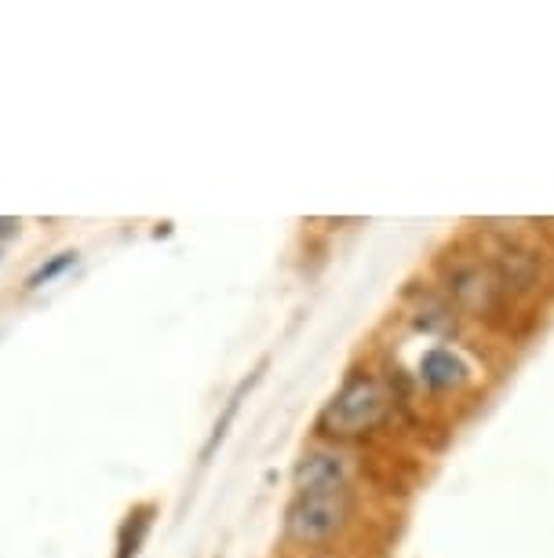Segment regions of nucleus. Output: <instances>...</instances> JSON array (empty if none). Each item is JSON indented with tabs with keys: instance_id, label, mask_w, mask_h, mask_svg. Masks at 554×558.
Returning <instances> with one entry per match:
<instances>
[{
	"instance_id": "f03ea898",
	"label": "nucleus",
	"mask_w": 554,
	"mask_h": 558,
	"mask_svg": "<svg viewBox=\"0 0 554 558\" xmlns=\"http://www.w3.org/2000/svg\"><path fill=\"white\" fill-rule=\"evenodd\" d=\"M386 405H391V398H386L383 387L369 380V376H358V380L343 384V391L325 405L321 430H329L336 438H358L380 424L386 416Z\"/></svg>"
},
{
	"instance_id": "39448f33",
	"label": "nucleus",
	"mask_w": 554,
	"mask_h": 558,
	"mask_svg": "<svg viewBox=\"0 0 554 558\" xmlns=\"http://www.w3.org/2000/svg\"><path fill=\"white\" fill-rule=\"evenodd\" d=\"M420 376H423L427 387H434V391H448V387H459V384L467 380V368H464V362H459L456 354L431 351V354L423 357Z\"/></svg>"
},
{
	"instance_id": "423d86ee",
	"label": "nucleus",
	"mask_w": 554,
	"mask_h": 558,
	"mask_svg": "<svg viewBox=\"0 0 554 558\" xmlns=\"http://www.w3.org/2000/svg\"><path fill=\"white\" fill-rule=\"evenodd\" d=\"M150 514H153V508H139V511L128 514V522L121 525V551H118V558L139 555V547H143L146 533H150V522H153Z\"/></svg>"
},
{
	"instance_id": "f257e3e1",
	"label": "nucleus",
	"mask_w": 554,
	"mask_h": 558,
	"mask_svg": "<svg viewBox=\"0 0 554 558\" xmlns=\"http://www.w3.org/2000/svg\"><path fill=\"white\" fill-rule=\"evenodd\" d=\"M350 514V489H296L288 504L285 525L288 536L299 544L332 541Z\"/></svg>"
},
{
	"instance_id": "0eeeda50",
	"label": "nucleus",
	"mask_w": 554,
	"mask_h": 558,
	"mask_svg": "<svg viewBox=\"0 0 554 558\" xmlns=\"http://www.w3.org/2000/svg\"><path fill=\"white\" fill-rule=\"evenodd\" d=\"M70 267H77V252H59V256H51L48 263H40V267L29 274V281L26 286L29 289H45V286H51L56 278H62Z\"/></svg>"
},
{
	"instance_id": "20e7f679",
	"label": "nucleus",
	"mask_w": 554,
	"mask_h": 558,
	"mask_svg": "<svg viewBox=\"0 0 554 558\" xmlns=\"http://www.w3.org/2000/svg\"><path fill=\"white\" fill-rule=\"evenodd\" d=\"M493 278L500 281V289L529 292L532 286H537V278H540L537 256H532V252H526V248H504V252L496 256Z\"/></svg>"
},
{
	"instance_id": "7ed1b4c3",
	"label": "nucleus",
	"mask_w": 554,
	"mask_h": 558,
	"mask_svg": "<svg viewBox=\"0 0 554 558\" xmlns=\"http://www.w3.org/2000/svg\"><path fill=\"white\" fill-rule=\"evenodd\" d=\"M296 489H350L347 486V468L336 452L313 449L296 463Z\"/></svg>"
},
{
	"instance_id": "6e6552de",
	"label": "nucleus",
	"mask_w": 554,
	"mask_h": 558,
	"mask_svg": "<svg viewBox=\"0 0 554 558\" xmlns=\"http://www.w3.org/2000/svg\"><path fill=\"white\" fill-rule=\"evenodd\" d=\"M19 230V219H0V238H12Z\"/></svg>"
}]
</instances>
